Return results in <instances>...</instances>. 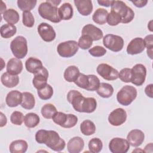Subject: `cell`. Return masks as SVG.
<instances>
[{
	"label": "cell",
	"instance_id": "cell-38",
	"mask_svg": "<svg viewBox=\"0 0 153 153\" xmlns=\"http://www.w3.org/2000/svg\"><path fill=\"white\" fill-rule=\"evenodd\" d=\"M88 146L90 152L92 153H99L102 149L103 143L100 139L94 137L89 141Z\"/></svg>",
	"mask_w": 153,
	"mask_h": 153
},
{
	"label": "cell",
	"instance_id": "cell-42",
	"mask_svg": "<svg viewBox=\"0 0 153 153\" xmlns=\"http://www.w3.org/2000/svg\"><path fill=\"white\" fill-rule=\"evenodd\" d=\"M23 24L28 27H32L35 23V19L30 11H23L22 14Z\"/></svg>",
	"mask_w": 153,
	"mask_h": 153
},
{
	"label": "cell",
	"instance_id": "cell-28",
	"mask_svg": "<svg viewBox=\"0 0 153 153\" xmlns=\"http://www.w3.org/2000/svg\"><path fill=\"white\" fill-rule=\"evenodd\" d=\"M80 74L79 70L76 66H69L65 71L63 76L65 79L69 82H74Z\"/></svg>",
	"mask_w": 153,
	"mask_h": 153
},
{
	"label": "cell",
	"instance_id": "cell-21",
	"mask_svg": "<svg viewBox=\"0 0 153 153\" xmlns=\"http://www.w3.org/2000/svg\"><path fill=\"white\" fill-rule=\"evenodd\" d=\"M7 72L14 75L20 74L23 70V63L17 58L10 59L7 65Z\"/></svg>",
	"mask_w": 153,
	"mask_h": 153
},
{
	"label": "cell",
	"instance_id": "cell-57",
	"mask_svg": "<svg viewBox=\"0 0 153 153\" xmlns=\"http://www.w3.org/2000/svg\"><path fill=\"white\" fill-rule=\"evenodd\" d=\"M152 20H151L150 22H149V23H148V29H149V30L151 31V32H152Z\"/></svg>",
	"mask_w": 153,
	"mask_h": 153
},
{
	"label": "cell",
	"instance_id": "cell-46",
	"mask_svg": "<svg viewBox=\"0 0 153 153\" xmlns=\"http://www.w3.org/2000/svg\"><path fill=\"white\" fill-rule=\"evenodd\" d=\"M144 42L145 47L147 48V54L148 57L152 59V48H153V35L152 34H150L146 35L144 38Z\"/></svg>",
	"mask_w": 153,
	"mask_h": 153
},
{
	"label": "cell",
	"instance_id": "cell-24",
	"mask_svg": "<svg viewBox=\"0 0 153 153\" xmlns=\"http://www.w3.org/2000/svg\"><path fill=\"white\" fill-rule=\"evenodd\" d=\"M1 81L5 87L12 88L18 85L19 82V77L18 75H11L8 72H5L1 75Z\"/></svg>",
	"mask_w": 153,
	"mask_h": 153
},
{
	"label": "cell",
	"instance_id": "cell-20",
	"mask_svg": "<svg viewBox=\"0 0 153 153\" xmlns=\"http://www.w3.org/2000/svg\"><path fill=\"white\" fill-rule=\"evenodd\" d=\"M84 141L79 136L71 138L67 144L68 151L70 153H79L84 148Z\"/></svg>",
	"mask_w": 153,
	"mask_h": 153
},
{
	"label": "cell",
	"instance_id": "cell-25",
	"mask_svg": "<svg viewBox=\"0 0 153 153\" xmlns=\"http://www.w3.org/2000/svg\"><path fill=\"white\" fill-rule=\"evenodd\" d=\"M28 148L27 143L24 140H16L13 141L9 146L11 153H24L26 152Z\"/></svg>",
	"mask_w": 153,
	"mask_h": 153
},
{
	"label": "cell",
	"instance_id": "cell-48",
	"mask_svg": "<svg viewBox=\"0 0 153 153\" xmlns=\"http://www.w3.org/2000/svg\"><path fill=\"white\" fill-rule=\"evenodd\" d=\"M88 53L92 56L98 57L104 56L106 53V50L102 46L96 45L89 49Z\"/></svg>",
	"mask_w": 153,
	"mask_h": 153
},
{
	"label": "cell",
	"instance_id": "cell-12",
	"mask_svg": "<svg viewBox=\"0 0 153 153\" xmlns=\"http://www.w3.org/2000/svg\"><path fill=\"white\" fill-rule=\"evenodd\" d=\"M127 119L126 111L121 108L112 111L108 116V121L112 126H119L124 123Z\"/></svg>",
	"mask_w": 153,
	"mask_h": 153
},
{
	"label": "cell",
	"instance_id": "cell-30",
	"mask_svg": "<svg viewBox=\"0 0 153 153\" xmlns=\"http://www.w3.org/2000/svg\"><path fill=\"white\" fill-rule=\"evenodd\" d=\"M2 15L4 20L8 23L14 25L19 21L20 16L18 12L13 8L7 10Z\"/></svg>",
	"mask_w": 153,
	"mask_h": 153
},
{
	"label": "cell",
	"instance_id": "cell-32",
	"mask_svg": "<svg viewBox=\"0 0 153 153\" xmlns=\"http://www.w3.org/2000/svg\"><path fill=\"white\" fill-rule=\"evenodd\" d=\"M80 130L84 135L90 136L95 133L96 126L91 120H86L80 124Z\"/></svg>",
	"mask_w": 153,
	"mask_h": 153
},
{
	"label": "cell",
	"instance_id": "cell-54",
	"mask_svg": "<svg viewBox=\"0 0 153 153\" xmlns=\"http://www.w3.org/2000/svg\"><path fill=\"white\" fill-rule=\"evenodd\" d=\"M152 143H149L148 144H147L143 150V152H152Z\"/></svg>",
	"mask_w": 153,
	"mask_h": 153
},
{
	"label": "cell",
	"instance_id": "cell-29",
	"mask_svg": "<svg viewBox=\"0 0 153 153\" xmlns=\"http://www.w3.org/2000/svg\"><path fill=\"white\" fill-rule=\"evenodd\" d=\"M23 99L21 103L22 108L26 109H32L35 105V99L33 95L30 92H23Z\"/></svg>",
	"mask_w": 153,
	"mask_h": 153
},
{
	"label": "cell",
	"instance_id": "cell-7",
	"mask_svg": "<svg viewBox=\"0 0 153 153\" xmlns=\"http://www.w3.org/2000/svg\"><path fill=\"white\" fill-rule=\"evenodd\" d=\"M103 45L114 52L121 51L124 47V40L120 36L107 34L103 38Z\"/></svg>",
	"mask_w": 153,
	"mask_h": 153
},
{
	"label": "cell",
	"instance_id": "cell-3",
	"mask_svg": "<svg viewBox=\"0 0 153 153\" xmlns=\"http://www.w3.org/2000/svg\"><path fill=\"white\" fill-rule=\"evenodd\" d=\"M111 7V11H113L120 16L122 23H130L134 17V13L133 10L122 1H113Z\"/></svg>",
	"mask_w": 153,
	"mask_h": 153
},
{
	"label": "cell",
	"instance_id": "cell-13",
	"mask_svg": "<svg viewBox=\"0 0 153 153\" xmlns=\"http://www.w3.org/2000/svg\"><path fill=\"white\" fill-rule=\"evenodd\" d=\"M85 97L77 90H70L67 94V100L72 105L74 109L79 112H81L82 105Z\"/></svg>",
	"mask_w": 153,
	"mask_h": 153
},
{
	"label": "cell",
	"instance_id": "cell-16",
	"mask_svg": "<svg viewBox=\"0 0 153 153\" xmlns=\"http://www.w3.org/2000/svg\"><path fill=\"white\" fill-rule=\"evenodd\" d=\"M145 139V134L139 129H133L129 131L127 136V140L130 145L137 147L142 145Z\"/></svg>",
	"mask_w": 153,
	"mask_h": 153
},
{
	"label": "cell",
	"instance_id": "cell-51",
	"mask_svg": "<svg viewBox=\"0 0 153 153\" xmlns=\"http://www.w3.org/2000/svg\"><path fill=\"white\" fill-rule=\"evenodd\" d=\"M152 87H153V84H150L148 85L145 88V93L147 95V96L149 97L150 98L153 97V93H152Z\"/></svg>",
	"mask_w": 153,
	"mask_h": 153
},
{
	"label": "cell",
	"instance_id": "cell-5",
	"mask_svg": "<svg viewBox=\"0 0 153 153\" xmlns=\"http://www.w3.org/2000/svg\"><path fill=\"white\" fill-rule=\"evenodd\" d=\"M10 48L13 54L17 59L24 58L28 51L26 39L23 36H16L10 44Z\"/></svg>",
	"mask_w": 153,
	"mask_h": 153
},
{
	"label": "cell",
	"instance_id": "cell-43",
	"mask_svg": "<svg viewBox=\"0 0 153 153\" xmlns=\"http://www.w3.org/2000/svg\"><path fill=\"white\" fill-rule=\"evenodd\" d=\"M121 22V17L118 13L113 11H111V12L108 13L107 17V23H108L109 25L112 26H117Z\"/></svg>",
	"mask_w": 153,
	"mask_h": 153
},
{
	"label": "cell",
	"instance_id": "cell-47",
	"mask_svg": "<svg viewBox=\"0 0 153 153\" xmlns=\"http://www.w3.org/2000/svg\"><path fill=\"white\" fill-rule=\"evenodd\" d=\"M131 76V69L125 68L122 69L118 74V78L124 82H130Z\"/></svg>",
	"mask_w": 153,
	"mask_h": 153
},
{
	"label": "cell",
	"instance_id": "cell-55",
	"mask_svg": "<svg viewBox=\"0 0 153 153\" xmlns=\"http://www.w3.org/2000/svg\"><path fill=\"white\" fill-rule=\"evenodd\" d=\"M47 1H48V2H50V4H51L52 5H54L55 6H58L60 3H61V1L60 0H47Z\"/></svg>",
	"mask_w": 153,
	"mask_h": 153
},
{
	"label": "cell",
	"instance_id": "cell-41",
	"mask_svg": "<svg viewBox=\"0 0 153 153\" xmlns=\"http://www.w3.org/2000/svg\"><path fill=\"white\" fill-rule=\"evenodd\" d=\"M93 44L92 39L88 35H82L78 39V45L82 50H87L91 47Z\"/></svg>",
	"mask_w": 153,
	"mask_h": 153
},
{
	"label": "cell",
	"instance_id": "cell-17",
	"mask_svg": "<svg viewBox=\"0 0 153 153\" xmlns=\"http://www.w3.org/2000/svg\"><path fill=\"white\" fill-rule=\"evenodd\" d=\"M82 35H88L92 39L93 41H98L103 36L102 30L92 24H87L82 27Z\"/></svg>",
	"mask_w": 153,
	"mask_h": 153
},
{
	"label": "cell",
	"instance_id": "cell-26",
	"mask_svg": "<svg viewBox=\"0 0 153 153\" xmlns=\"http://www.w3.org/2000/svg\"><path fill=\"white\" fill-rule=\"evenodd\" d=\"M108 12L104 8H97L92 16V19L94 23L98 25H104L107 22Z\"/></svg>",
	"mask_w": 153,
	"mask_h": 153
},
{
	"label": "cell",
	"instance_id": "cell-1",
	"mask_svg": "<svg viewBox=\"0 0 153 153\" xmlns=\"http://www.w3.org/2000/svg\"><path fill=\"white\" fill-rule=\"evenodd\" d=\"M35 140L39 144H45L51 149L60 152L66 146L65 141L62 139L57 132L54 130H39L35 134Z\"/></svg>",
	"mask_w": 153,
	"mask_h": 153
},
{
	"label": "cell",
	"instance_id": "cell-40",
	"mask_svg": "<svg viewBox=\"0 0 153 153\" xmlns=\"http://www.w3.org/2000/svg\"><path fill=\"white\" fill-rule=\"evenodd\" d=\"M79 87L87 90L89 85V76L88 75H86L84 74L80 73L76 78V79L74 82Z\"/></svg>",
	"mask_w": 153,
	"mask_h": 153
},
{
	"label": "cell",
	"instance_id": "cell-6",
	"mask_svg": "<svg viewBox=\"0 0 153 153\" xmlns=\"http://www.w3.org/2000/svg\"><path fill=\"white\" fill-rule=\"evenodd\" d=\"M78 42L74 40H69L60 42L57 47V51L62 57H71L78 51Z\"/></svg>",
	"mask_w": 153,
	"mask_h": 153
},
{
	"label": "cell",
	"instance_id": "cell-8",
	"mask_svg": "<svg viewBox=\"0 0 153 153\" xmlns=\"http://www.w3.org/2000/svg\"><path fill=\"white\" fill-rule=\"evenodd\" d=\"M131 81L132 84L137 86L142 85L145 80L146 75V67L140 63L135 65L131 69Z\"/></svg>",
	"mask_w": 153,
	"mask_h": 153
},
{
	"label": "cell",
	"instance_id": "cell-33",
	"mask_svg": "<svg viewBox=\"0 0 153 153\" xmlns=\"http://www.w3.org/2000/svg\"><path fill=\"white\" fill-rule=\"evenodd\" d=\"M40 122V118L35 113H27L24 118L25 125L27 128H34L37 126Z\"/></svg>",
	"mask_w": 153,
	"mask_h": 153
},
{
	"label": "cell",
	"instance_id": "cell-19",
	"mask_svg": "<svg viewBox=\"0 0 153 153\" xmlns=\"http://www.w3.org/2000/svg\"><path fill=\"white\" fill-rule=\"evenodd\" d=\"M22 99V93L18 90H12L7 94L5 98V102L8 106L14 108L21 104Z\"/></svg>",
	"mask_w": 153,
	"mask_h": 153
},
{
	"label": "cell",
	"instance_id": "cell-50",
	"mask_svg": "<svg viewBox=\"0 0 153 153\" xmlns=\"http://www.w3.org/2000/svg\"><path fill=\"white\" fill-rule=\"evenodd\" d=\"M131 2L136 7L138 8H142L145 7L146 4L148 3L147 0H139V1H131Z\"/></svg>",
	"mask_w": 153,
	"mask_h": 153
},
{
	"label": "cell",
	"instance_id": "cell-52",
	"mask_svg": "<svg viewBox=\"0 0 153 153\" xmlns=\"http://www.w3.org/2000/svg\"><path fill=\"white\" fill-rule=\"evenodd\" d=\"M97 2L100 5L104 6V7H109L111 6V5L113 2V1L100 0V1H97Z\"/></svg>",
	"mask_w": 153,
	"mask_h": 153
},
{
	"label": "cell",
	"instance_id": "cell-10",
	"mask_svg": "<svg viewBox=\"0 0 153 153\" xmlns=\"http://www.w3.org/2000/svg\"><path fill=\"white\" fill-rule=\"evenodd\" d=\"M130 148L127 140L123 138L114 137L109 143V151L112 153H126Z\"/></svg>",
	"mask_w": 153,
	"mask_h": 153
},
{
	"label": "cell",
	"instance_id": "cell-49",
	"mask_svg": "<svg viewBox=\"0 0 153 153\" xmlns=\"http://www.w3.org/2000/svg\"><path fill=\"white\" fill-rule=\"evenodd\" d=\"M78 122V118L76 115L71 114H68V120L65 128H72L74 127Z\"/></svg>",
	"mask_w": 153,
	"mask_h": 153
},
{
	"label": "cell",
	"instance_id": "cell-56",
	"mask_svg": "<svg viewBox=\"0 0 153 153\" xmlns=\"http://www.w3.org/2000/svg\"><path fill=\"white\" fill-rule=\"evenodd\" d=\"M7 7H6V5L2 1H1V14H2L7 10Z\"/></svg>",
	"mask_w": 153,
	"mask_h": 153
},
{
	"label": "cell",
	"instance_id": "cell-36",
	"mask_svg": "<svg viewBox=\"0 0 153 153\" xmlns=\"http://www.w3.org/2000/svg\"><path fill=\"white\" fill-rule=\"evenodd\" d=\"M17 2L20 10L30 11L36 6L37 1L36 0H18Z\"/></svg>",
	"mask_w": 153,
	"mask_h": 153
},
{
	"label": "cell",
	"instance_id": "cell-9",
	"mask_svg": "<svg viewBox=\"0 0 153 153\" xmlns=\"http://www.w3.org/2000/svg\"><path fill=\"white\" fill-rule=\"evenodd\" d=\"M96 71L100 76L108 81H114L118 78V71L106 63L99 64Z\"/></svg>",
	"mask_w": 153,
	"mask_h": 153
},
{
	"label": "cell",
	"instance_id": "cell-18",
	"mask_svg": "<svg viewBox=\"0 0 153 153\" xmlns=\"http://www.w3.org/2000/svg\"><path fill=\"white\" fill-rule=\"evenodd\" d=\"M74 4L78 12L84 16L90 15L93 11V4L90 0H75Z\"/></svg>",
	"mask_w": 153,
	"mask_h": 153
},
{
	"label": "cell",
	"instance_id": "cell-14",
	"mask_svg": "<svg viewBox=\"0 0 153 153\" xmlns=\"http://www.w3.org/2000/svg\"><path fill=\"white\" fill-rule=\"evenodd\" d=\"M48 78V70L43 66L38 72L34 74V77L32 81V84L34 87L37 90H39L44 87L47 84V82Z\"/></svg>",
	"mask_w": 153,
	"mask_h": 153
},
{
	"label": "cell",
	"instance_id": "cell-39",
	"mask_svg": "<svg viewBox=\"0 0 153 153\" xmlns=\"http://www.w3.org/2000/svg\"><path fill=\"white\" fill-rule=\"evenodd\" d=\"M52 120L56 124L65 128L68 120V114L62 112H56L52 117Z\"/></svg>",
	"mask_w": 153,
	"mask_h": 153
},
{
	"label": "cell",
	"instance_id": "cell-15",
	"mask_svg": "<svg viewBox=\"0 0 153 153\" xmlns=\"http://www.w3.org/2000/svg\"><path fill=\"white\" fill-rule=\"evenodd\" d=\"M145 48V42L143 38L137 37L131 40L127 47V53L128 54L135 55L141 53Z\"/></svg>",
	"mask_w": 153,
	"mask_h": 153
},
{
	"label": "cell",
	"instance_id": "cell-11",
	"mask_svg": "<svg viewBox=\"0 0 153 153\" xmlns=\"http://www.w3.org/2000/svg\"><path fill=\"white\" fill-rule=\"evenodd\" d=\"M38 32L41 38L45 42L53 41L56 36L53 26L45 22H42L38 25Z\"/></svg>",
	"mask_w": 153,
	"mask_h": 153
},
{
	"label": "cell",
	"instance_id": "cell-22",
	"mask_svg": "<svg viewBox=\"0 0 153 153\" xmlns=\"http://www.w3.org/2000/svg\"><path fill=\"white\" fill-rule=\"evenodd\" d=\"M25 67L29 72L35 74L43 67V65L42 62L39 59L30 57L26 60L25 62Z\"/></svg>",
	"mask_w": 153,
	"mask_h": 153
},
{
	"label": "cell",
	"instance_id": "cell-53",
	"mask_svg": "<svg viewBox=\"0 0 153 153\" xmlns=\"http://www.w3.org/2000/svg\"><path fill=\"white\" fill-rule=\"evenodd\" d=\"M0 114H1V124H0V127H4V126L6 125L7 122V119L6 116L2 112H1Z\"/></svg>",
	"mask_w": 153,
	"mask_h": 153
},
{
	"label": "cell",
	"instance_id": "cell-45",
	"mask_svg": "<svg viewBox=\"0 0 153 153\" xmlns=\"http://www.w3.org/2000/svg\"><path fill=\"white\" fill-rule=\"evenodd\" d=\"M89 76V85L86 90L87 91H96L99 85H100V80L99 78L95 75H88Z\"/></svg>",
	"mask_w": 153,
	"mask_h": 153
},
{
	"label": "cell",
	"instance_id": "cell-4",
	"mask_svg": "<svg viewBox=\"0 0 153 153\" xmlns=\"http://www.w3.org/2000/svg\"><path fill=\"white\" fill-rule=\"evenodd\" d=\"M137 90L131 85H126L123 87L117 94L118 102L123 106H128L136 98Z\"/></svg>",
	"mask_w": 153,
	"mask_h": 153
},
{
	"label": "cell",
	"instance_id": "cell-37",
	"mask_svg": "<svg viewBox=\"0 0 153 153\" xmlns=\"http://www.w3.org/2000/svg\"><path fill=\"white\" fill-rule=\"evenodd\" d=\"M37 94L42 100H48L53 94V88L50 84H47L44 87L38 90Z\"/></svg>",
	"mask_w": 153,
	"mask_h": 153
},
{
	"label": "cell",
	"instance_id": "cell-27",
	"mask_svg": "<svg viewBox=\"0 0 153 153\" xmlns=\"http://www.w3.org/2000/svg\"><path fill=\"white\" fill-rule=\"evenodd\" d=\"M97 93L103 98H109L112 96L114 93V88L111 84L101 82L96 90Z\"/></svg>",
	"mask_w": 153,
	"mask_h": 153
},
{
	"label": "cell",
	"instance_id": "cell-2",
	"mask_svg": "<svg viewBox=\"0 0 153 153\" xmlns=\"http://www.w3.org/2000/svg\"><path fill=\"white\" fill-rule=\"evenodd\" d=\"M57 6L52 5L48 1L43 2L39 5L38 11L41 17L53 23H59L62 20L60 19Z\"/></svg>",
	"mask_w": 153,
	"mask_h": 153
},
{
	"label": "cell",
	"instance_id": "cell-44",
	"mask_svg": "<svg viewBox=\"0 0 153 153\" xmlns=\"http://www.w3.org/2000/svg\"><path fill=\"white\" fill-rule=\"evenodd\" d=\"M25 117L22 112L20 111H14L10 116V121L14 125L20 126L24 121Z\"/></svg>",
	"mask_w": 153,
	"mask_h": 153
},
{
	"label": "cell",
	"instance_id": "cell-23",
	"mask_svg": "<svg viewBox=\"0 0 153 153\" xmlns=\"http://www.w3.org/2000/svg\"><path fill=\"white\" fill-rule=\"evenodd\" d=\"M59 17L61 20H69L73 17L74 10L72 5L69 2L63 3L58 10Z\"/></svg>",
	"mask_w": 153,
	"mask_h": 153
},
{
	"label": "cell",
	"instance_id": "cell-31",
	"mask_svg": "<svg viewBox=\"0 0 153 153\" xmlns=\"http://www.w3.org/2000/svg\"><path fill=\"white\" fill-rule=\"evenodd\" d=\"M97 108V102L94 97H85L82 105L81 112L91 113Z\"/></svg>",
	"mask_w": 153,
	"mask_h": 153
},
{
	"label": "cell",
	"instance_id": "cell-34",
	"mask_svg": "<svg viewBox=\"0 0 153 153\" xmlns=\"http://www.w3.org/2000/svg\"><path fill=\"white\" fill-rule=\"evenodd\" d=\"M1 36L4 38H10L13 36L17 32V27L14 25L7 23L1 27Z\"/></svg>",
	"mask_w": 153,
	"mask_h": 153
},
{
	"label": "cell",
	"instance_id": "cell-35",
	"mask_svg": "<svg viewBox=\"0 0 153 153\" xmlns=\"http://www.w3.org/2000/svg\"><path fill=\"white\" fill-rule=\"evenodd\" d=\"M57 112L55 106L51 103L45 104L41 108V112L42 117L46 119H51Z\"/></svg>",
	"mask_w": 153,
	"mask_h": 153
}]
</instances>
